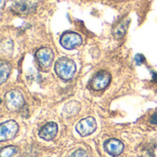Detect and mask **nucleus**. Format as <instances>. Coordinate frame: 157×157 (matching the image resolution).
Returning a JSON list of instances; mask_svg holds the SVG:
<instances>
[{
    "label": "nucleus",
    "mask_w": 157,
    "mask_h": 157,
    "mask_svg": "<svg viewBox=\"0 0 157 157\" xmlns=\"http://www.w3.org/2000/svg\"><path fill=\"white\" fill-rule=\"evenodd\" d=\"M54 69L60 78L67 81L74 77L76 71V66L73 60L66 57H62L56 61Z\"/></svg>",
    "instance_id": "f257e3e1"
},
{
    "label": "nucleus",
    "mask_w": 157,
    "mask_h": 157,
    "mask_svg": "<svg viewBox=\"0 0 157 157\" xmlns=\"http://www.w3.org/2000/svg\"><path fill=\"white\" fill-rule=\"evenodd\" d=\"M25 104L24 97L19 90H11L5 96V105L10 112L20 110Z\"/></svg>",
    "instance_id": "f03ea898"
},
{
    "label": "nucleus",
    "mask_w": 157,
    "mask_h": 157,
    "mask_svg": "<svg viewBox=\"0 0 157 157\" xmlns=\"http://www.w3.org/2000/svg\"><path fill=\"white\" fill-rule=\"evenodd\" d=\"M54 53L52 49L42 47L36 52V59L40 68L42 71H48L52 64Z\"/></svg>",
    "instance_id": "7ed1b4c3"
},
{
    "label": "nucleus",
    "mask_w": 157,
    "mask_h": 157,
    "mask_svg": "<svg viewBox=\"0 0 157 157\" xmlns=\"http://www.w3.org/2000/svg\"><path fill=\"white\" fill-rule=\"evenodd\" d=\"M110 81H111V75L109 73L106 71H99L92 77L89 86L93 90L101 91L108 87Z\"/></svg>",
    "instance_id": "20e7f679"
},
{
    "label": "nucleus",
    "mask_w": 157,
    "mask_h": 157,
    "mask_svg": "<svg viewBox=\"0 0 157 157\" xmlns=\"http://www.w3.org/2000/svg\"><path fill=\"white\" fill-rule=\"evenodd\" d=\"M75 130L82 137L91 135L97 130V121L93 117L85 118L76 124Z\"/></svg>",
    "instance_id": "39448f33"
},
{
    "label": "nucleus",
    "mask_w": 157,
    "mask_h": 157,
    "mask_svg": "<svg viewBox=\"0 0 157 157\" xmlns=\"http://www.w3.org/2000/svg\"><path fill=\"white\" fill-rule=\"evenodd\" d=\"M18 132V125L15 121H7L0 125V141L6 142L15 138Z\"/></svg>",
    "instance_id": "423d86ee"
},
{
    "label": "nucleus",
    "mask_w": 157,
    "mask_h": 157,
    "mask_svg": "<svg viewBox=\"0 0 157 157\" xmlns=\"http://www.w3.org/2000/svg\"><path fill=\"white\" fill-rule=\"evenodd\" d=\"M37 5L36 0H17L12 5V10L19 15H29L36 10Z\"/></svg>",
    "instance_id": "0eeeda50"
},
{
    "label": "nucleus",
    "mask_w": 157,
    "mask_h": 157,
    "mask_svg": "<svg viewBox=\"0 0 157 157\" xmlns=\"http://www.w3.org/2000/svg\"><path fill=\"white\" fill-rule=\"evenodd\" d=\"M82 41H83L82 37L78 33L73 31L63 33L60 39L61 45L67 50H72L76 48L77 46L82 44Z\"/></svg>",
    "instance_id": "6e6552de"
},
{
    "label": "nucleus",
    "mask_w": 157,
    "mask_h": 157,
    "mask_svg": "<svg viewBox=\"0 0 157 157\" xmlns=\"http://www.w3.org/2000/svg\"><path fill=\"white\" fill-rule=\"evenodd\" d=\"M104 149L111 156L117 157L119 156L120 155H121V153L123 152V150H124V144L120 140H117V139H109V140H108V141L105 142V144H104Z\"/></svg>",
    "instance_id": "1a4fd4ad"
},
{
    "label": "nucleus",
    "mask_w": 157,
    "mask_h": 157,
    "mask_svg": "<svg viewBox=\"0 0 157 157\" xmlns=\"http://www.w3.org/2000/svg\"><path fill=\"white\" fill-rule=\"evenodd\" d=\"M58 132V126L55 122L46 123L39 132V136L45 141H52L55 138Z\"/></svg>",
    "instance_id": "9d476101"
},
{
    "label": "nucleus",
    "mask_w": 157,
    "mask_h": 157,
    "mask_svg": "<svg viewBox=\"0 0 157 157\" xmlns=\"http://www.w3.org/2000/svg\"><path fill=\"white\" fill-rule=\"evenodd\" d=\"M130 18L129 17H124L122 18L112 29V34L113 36L119 40V39H121L125 36L127 30H128V28H129V25H130Z\"/></svg>",
    "instance_id": "9b49d317"
},
{
    "label": "nucleus",
    "mask_w": 157,
    "mask_h": 157,
    "mask_svg": "<svg viewBox=\"0 0 157 157\" xmlns=\"http://www.w3.org/2000/svg\"><path fill=\"white\" fill-rule=\"evenodd\" d=\"M11 72V65L8 62L6 61H1L0 63V83L4 84Z\"/></svg>",
    "instance_id": "f8f14e48"
},
{
    "label": "nucleus",
    "mask_w": 157,
    "mask_h": 157,
    "mask_svg": "<svg viewBox=\"0 0 157 157\" xmlns=\"http://www.w3.org/2000/svg\"><path fill=\"white\" fill-rule=\"evenodd\" d=\"M80 110V104L76 101H71L67 103L63 108V113H66L68 116L76 115Z\"/></svg>",
    "instance_id": "ddd939ff"
},
{
    "label": "nucleus",
    "mask_w": 157,
    "mask_h": 157,
    "mask_svg": "<svg viewBox=\"0 0 157 157\" xmlns=\"http://www.w3.org/2000/svg\"><path fill=\"white\" fill-rule=\"evenodd\" d=\"M17 152V148L12 145L6 146L0 151V157H12Z\"/></svg>",
    "instance_id": "4468645a"
},
{
    "label": "nucleus",
    "mask_w": 157,
    "mask_h": 157,
    "mask_svg": "<svg viewBox=\"0 0 157 157\" xmlns=\"http://www.w3.org/2000/svg\"><path fill=\"white\" fill-rule=\"evenodd\" d=\"M68 157H88L87 153L83 149H77L74 153H72Z\"/></svg>",
    "instance_id": "2eb2a0df"
},
{
    "label": "nucleus",
    "mask_w": 157,
    "mask_h": 157,
    "mask_svg": "<svg viewBox=\"0 0 157 157\" xmlns=\"http://www.w3.org/2000/svg\"><path fill=\"white\" fill-rule=\"evenodd\" d=\"M134 60H135V63H136L137 65H141V64H143V63H144L145 57H144L142 53H139V54H137V55L135 56Z\"/></svg>",
    "instance_id": "dca6fc26"
},
{
    "label": "nucleus",
    "mask_w": 157,
    "mask_h": 157,
    "mask_svg": "<svg viewBox=\"0 0 157 157\" xmlns=\"http://www.w3.org/2000/svg\"><path fill=\"white\" fill-rule=\"evenodd\" d=\"M151 123L154 124V125H157V112L155 113L152 117H151V120H150Z\"/></svg>",
    "instance_id": "f3484780"
}]
</instances>
